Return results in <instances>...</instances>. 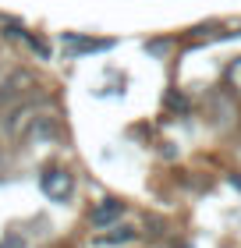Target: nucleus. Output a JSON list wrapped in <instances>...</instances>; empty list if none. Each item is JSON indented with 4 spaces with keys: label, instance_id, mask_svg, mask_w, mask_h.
I'll list each match as a JSON object with an SVG mask.
<instances>
[{
    "label": "nucleus",
    "instance_id": "obj_1",
    "mask_svg": "<svg viewBox=\"0 0 241 248\" xmlns=\"http://www.w3.org/2000/svg\"><path fill=\"white\" fill-rule=\"evenodd\" d=\"M39 185H43V191H47L50 199H57V202H64L67 195H71V188H75V181H71V174L67 170H43V177H39Z\"/></svg>",
    "mask_w": 241,
    "mask_h": 248
},
{
    "label": "nucleus",
    "instance_id": "obj_3",
    "mask_svg": "<svg viewBox=\"0 0 241 248\" xmlns=\"http://www.w3.org/2000/svg\"><path fill=\"white\" fill-rule=\"evenodd\" d=\"M29 82H32V78H29L25 71H15L4 85H0V107L11 103V99H18V96H21V85H29Z\"/></svg>",
    "mask_w": 241,
    "mask_h": 248
},
{
    "label": "nucleus",
    "instance_id": "obj_7",
    "mask_svg": "<svg viewBox=\"0 0 241 248\" xmlns=\"http://www.w3.org/2000/svg\"><path fill=\"white\" fill-rule=\"evenodd\" d=\"M0 248H25V238H21V234H7V238L0 241Z\"/></svg>",
    "mask_w": 241,
    "mask_h": 248
},
{
    "label": "nucleus",
    "instance_id": "obj_2",
    "mask_svg": "<svg viewBox=\"0 0 241 248\" xmlns=\"http://www.w3.org/2000/svg\"><path fill=\"white\" fill-rule=\"evenodd\" d=\"M121 213H124V209H121L117 199H103L99 206L93 209V227H110L113 220H121Z\"/></svg>",
    "mask_w": 241,
    "mask_h": 248
},
{
    "label": "nucleus",
    "instance_id": "obj_4",
    "mask_svg": "<svg viewBox=\"0 0 241 248\" xmlns=\"http://www.w3.org/2000/svg\"><path fill=\"white\" fill-rule=\"evenodd\" d=\"M64 46L71 53H93V50H107L110 39H82V36H64Z\"/></svg>",
    "mask_w": 241,
    "mask_h": 248
},
{
    "label": "nucleus",
    "instance_id": "obj_6",
    "mask_svg": "<svg viewBox=\"0 0 241 248\" xmlns=\"http://www.w3.org/2000/svg\"><path fill=\"white\" fill-rule=\"evenodd\" d=\"M135 238V227H113V234H103V245H124V241H131Z\"/></svg>",
    "mask_w": 241,
    "mask_h": 248
},
{
    "label": "nucleus",
    "instance_id": "obj_5",
    "mask_svg": "<svg viewBox=\"0 0 241 248\" xmlns=\"http://www.w3.org/2000/svg\"><path fill=\"white\" fill-rule=\"evenodd\" d=\"M29 117H32V107H29V103H25V107H18L15 114H11V117L4 121L7 135H18V131H21V128H25V124H29Z\"/></svg>",
    "mask_w": 241,
    "mask_h": 248
},
{
    "label": "nucleus",
    "instance_id": "obj_8",
    "mask_svg": "<svg viewBox=\"0 0 241 248\" xmlns=\"http://www.w3.org/2000/svg\"><path fill=\"white\" fill-rule=\"evenodd\" d=\"M231 185H234V188L241 191V174H231Z\"/></svg>",
    "mask_w": 241,
    "mask_h": 248
}]
</instances>
